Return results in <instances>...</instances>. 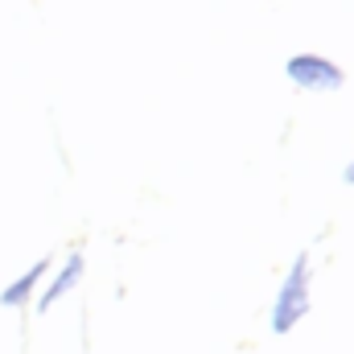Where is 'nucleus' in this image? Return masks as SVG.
Listing matches in <instances>:
<instances>
[{
    "label": "nucleus",
    "mask_w": 354,
    "mask_h": 354,
    "mask_svg": "<svg viewBox=\"0 0 354 354\" xmlns=\"http://www.w3.org/2000/svg\"><path fill=\"white\" fill-rule=\"evenodd\" d=\"M305 309H309V297H305V260H297L292 276H288V284H284V292L276 297V309H272V330H276V334L292 330V326L305 317Z\"/></svg>",
    "instance_id": "1"
},
{
    "label": "nucleus",
    "mask_w": 354,
    "mask_h": 354,
    "mask_svg": "<svg viewBox=\"0 0 354 354\" xmlns=\"http://www.w3.org/2000/svg\"><path fill=\"white\" fill-rule=\"evenodd\" d=\"M292 79L301 83V87H338L342 83V75L326 62V58H292Z\"/></svg>",
    "instance_id": "2"
},
{
    "label": "nucleus",
    "mask_w": 354,
    "mask_h": 354,
    "mask_svg": "<svg viewBox=\"0 0 354 354\" xmlns=\"http://www.w3.org/2000/svg\"><path fill=\"white\" fill-rule=\"evenodd\" d=\"M41 272H46V264L29 268V272H25V276H21V280H17L12 288H4V292H0V301H4V305H17V301H25V297H29V288H33V284L41 280Z\"/></svg>",
    "instance_id": "3"
},
{
    "label": "nucleus",
    "mask_w": 354,
    "mask_h": 354,
    "mask_svg": "<svg viewBox=\"0 0 354 354\" xmlns=\"http://www.w3.org/2000/svg\"><path fill=\"white\" fill-rule=\"evenodd\" d=\"M79 276H83V260H79V256H75V260H71V264H66V272H62V276H58V280H54V288H50V292H46V301H41V305H54V301H58V297H62V292H66V288H71V284H75V280H79Z\"/></svg>",
    "instance_id": "4"
},
{
    "label": "nucleus",
    "mask_w": 354,
    "mask_h": 354,
    "mask_svg": "<svg viewBox=\"0 0 354 354\" xmlns=\"http://www.w3.org/2000/svg\"><path fill=\"white\" fill-rule=\"evenodd\" d=\"M351 181H354V169H351Z\"/></svg>",
    "instance_id": "5"
}]
</instances>
